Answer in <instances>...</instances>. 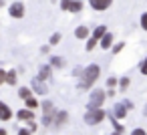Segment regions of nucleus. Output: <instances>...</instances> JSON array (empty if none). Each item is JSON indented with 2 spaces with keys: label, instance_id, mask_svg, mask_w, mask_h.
I'll return each instance as SVG.
<instances>
[{
  "label": "nucleus",
  "instance_id": "1",
  "mask_svg": "<svg viewBox=\"0 0 147 135\" xmlns=\"http://www.w3.org/2000/svg\"><path fill=\"white\" fill-rule=\"evenodd\" d=\"M99 75H101V67H99V65H95V63H93V65L85 67V69H83V75H81L79 89H91V87L97 83Z\"/></svg>",
  "mask_w": 147,
  "mask_h": 135
},
{
  "label": "nucleus",
  "instance_id": "2",
  "mask_svg": "<svg viewBox=\"0 0 147 135\" xmlns=\"http://www.w3.org/2000/svg\"><path fill=\"white\" fill-rule=\"evenodd\" d=\"M105 34H107V26H105V24H99V26L93 30V34L87 38V47H85V51H87V53H91V51L101 43V38H103Z\"/></svg>",
  "mask_w": 147,
  "mask_h": 135
},
{
  "label": "nucleus",
  "instance_id": "3",
  "mask_svg": "<svg viewBox=\"0 0 147 135\" xmlns=\"http://www.w3.org/2000/svg\"><path fill=\"white\" fill-rule=\"evenodd\" d=\"M105 99H107V93H105L103 89H95V91H91L89 101H87V109H103Z\"/></svg>",
  "mask_w": 147,
  "mask_h": 135
},
{
  "label": "nucleus",
  "instance_id": "4",
  "mask_svg": "<svg viewBox=\"0 0 147 135\" xmlns=\"http://www.w3.org/2000/svg\"><path fill=\"white\" fill-rule=\"evenodd\" d=\"M105 117H107V113H105L103 109H87V113H85L83 121H85L89 127H93V125H99Z\"/></svg>",
  "mask_w": 147,
  "mask_h": 135
},
{
  "label": "nucleus",
  "instance_id": "5",
  "mask_svg": "<svg viewBox=\"0 0 147 135\" xmlns=\"http://www.w3.org/2000/svg\"><path fill=\"white\" fill-rule=\"evenodd\" d=\"M61 8L67 12H81L83 10V2L81 0H61Z\"/></svg>",
  "mask_w": 147,
  "mask_h": 135
},
{
  "label": "nucleus",
  "instance_id": "6",
  "mask_svg": "<svg viewBox=\"0 0 147 135\" xmlns=\"http://www.w3.org/2000/svg\"><path fill=\"white\" fill-rule=\"evenodd\" d=\"M127 113H129V107H127L125 101H121V103H117V105L113 107V113H111V115H113L115 119H125Z\"/></svg>",
  "mask_w": 147,
  "mask_h": 135
},
{
  "label": "nucleus",
  "instance_id": "7",
  "mask_svg": "<svg viewBox=\"0 0 147 135\" xmlns=\"http://www.w3.org/2000/svg\"><path fill=\"white\" fill-rule=\"evenodd\" d=\"M8 14H10L12 18H22V16H24V4H22V2H12V4L8 6Z\"/></svg>",
  "mask_w": 147,
  "mask_h": 135
},
{
  "label": "nucleus",
  "instance_id": "8",
  "mask_svg": "<svg viewBox=\"0 0 147 135\" xmlns=\"http://www.w3.org/2000/svg\"><path fill=\"white\" fill-rule=\"evenodd\" d=\"M30 89H32L36 95H47V93H49V89H47L45 81H40L38 77H34V79H32V83H30Z\"/></svg>",
  "mask_w": 147,
  "mask_h": 135
},
{
  "label": "nucleus",
  "instance_id": "9",
  "mask_svg": "<svg viewBox=\"0 0 147 135\" xmlns=\"http://www.w3.org/2000/svg\"><path fill=\"white\" fill-rule=\"evenodd\" d=\"M89 4H91V8L93 10H107L111 4H113V0H89Z\"/></svg>",
  "mask_w": 147,
  "mask_h": 135
},
{
  "label": "nucleus",
  "instance_id": "10",
  "mask_svg": "<svg viewBox=\"0 0 147 135\" xmlns=\"http://www.w3.org/2000/svg\"><path fill=\"white\" fill-rule=\"evenodd\" d=\"M10 119H12V109L4 101H0V121H10Z\"/></svg>",
  "mask_w": 147,
  "mask_h": 135
},
{
  "label": "nucleus",
  "instance_id": "11",
  "mask_svg": "<svg viewBox=\"0 0 147 135\" xmlns=\"http://www.w3.org/2000/svg\"><path fill=\"white\" fill-rule=\"evenodd\" d=\"M16 119H20V121H26V123H30V121H34V111H30V109H20L18 113H16Z\"/></svg>",
  "mask_w": 147,
  "mask_h": 135
},
{
  "label": "nucleus",
  "instance_id": "12",
  "mask_svg": "<svg viewBox=\"0 0 147 135\" xmlns=\"http://www.w3.org/2000/svg\"><path fill=\"white\" fill-rule=\"evenodd\" d=\"M67 121H69V113L67 111H57L55 113V125L57 127H63Z\"/></svg>",
  "mask_w": 147,
  "mask_h": 135
},
{
  "label": "nucleus",
  "instance_id": "13",
  "mask_svg": "<svg viewBox=\"0 0 147 135\" xmlns=\"http://www.w3.org/2000/svg\"><path fill=\"white\" fill-rule=\"evenodd\" d=\"M99 45H101V49H103V51L113 49V47H115V45H113V34H111V32H107V34L101 38V43H99Z\"/></svg>",
  "mask_w": 147,
  "mask_h": 135
},
{
  "label": "nucleus",
  "instance_id": "14",
  "mask_svg": "<svg viewBox=\"0 0 147 135\" xmlns=\"http://www.w3.org/2000/svg\"><path fill=\"white\" fill-rule=\"evenodd\" d=\"M51 75H53V67H51V65H42V67L38 69V79H40V81L51 79Z\"/></svg>",
  "mask_w": 147,
  "mask_h": 135
},
{
  "label": "nucleus",
  "instance_id": "15",
  "mask_svg": "<svg viewBox=\"0 0 147 135\" xmlns=\"http://www.w3.org/2000/svg\"><path fill=\"white\" fill-rule=\"evenodd\" d=\"M32 95H34V91H32L30 87H20V89H18V97H20L22 101H26V99L32 97Z\"/></svg>",
  "mask_w": 147,
  "mask_h": 135
},
{
  "label": "nucleus",
  "instance_id": "16",
  "mask_svg": "<svg viewBox=\"0 0 147 135\" xmlns=\"http://www.w3.org/2000/svg\"><path fill=\"white\" fill-rule=\"evenodd\" d=\"M16 83H18V73L12 69L6 73V85H16Z\"/></svg>",
  "mask_w": 147,
  "mask_h": 135
},
{
  "label": "nucleus",
  "instance_id": "17",
  "mask_svg": "<svg viewBox=\"0 0 147 135\" xmlns=\"http://www.w3.org/2000/svg\"><path fill=\"white\" fill-rule=\"evenodd\" d=\"M75 36H77V38H89L91 34H89V28H87V26H77Z\"/></svg>",
  "mask_w": 147,
  "mask_h": 135
},
{
  "label": "nucleus",
  "instance_id": "18",
  "mask_svg": "<svg viewBox=\"0 0 147 135\" xmlns=\"http://www.w3.org/2000/svg\"><path fill=\"white\" fill-rule=\"evenodd\" d=\"M51 67L63 69V67H65V59H63V57H51Z\"/></svg>",
  "mask_w": 147,
  "mask_h": 135
},
{
  "label": "nucleus",
  "instance_id": "19",
  "mask_svg": "<svg viewBox=\"0 0 147 135\" xmlns=\"http://www.w3.org/2000/svg\"><path fill=\"white\" fill-rule=\"evenodd\" d=\"M24 107H26V109H30V111H34V109L38 107V101H36V97H34V95H32V97H28V99L24 101Z\"/></svg>",
  "mask_w": 147,
  "mask_h": 135
},
{
  "label": "nucleus",
  "instance_id": "20",
  "mask_svg": "<svg viewBox=\"0 0 147 135\" xmlns=\"http://www.w3.org/2000/svg\"><path fill=\"white\" fill-rule=\"evenodd\" d=\"M129 85H131V79H129V77H121V79H119V89H121V93H125V91L129 89Z\"/></svg>",
  "mask_w": 147,
  "mask_h": 135
},
{
  "label": "nucleus",
  "instance_id": "21",
  "mask_svg": "<svg viewBox=\"0 0 147 135\" xmlns=\"http://www.w3.org/2000/svg\"><path fill=\"white\" fill-rule=\"evenodd\" d=\"M109 121L113 123V127H115V133H123V131H125V127H123V125L119 123V119H115L113 115H109Z\"/></svg>",
  "mask_w": 147,
  "mask_h": 135
},
{
  "label": "nucleus",
  "instance_id": "22",
  "mask_svg": "<svg viewBox=\"0 0 147 135\" xmlns=\"http://www.w3.org/2000/svg\"><path fill=\"white\" fill-rule=\"evenodd\" d=\"M61 38H63V36H61V32H55V34H51V41H49V43H51V47L59 45V43H61Z\"/></svg>",
  "mask_w": 147,
  "mask_h": 135
},
{
  "label": "nucleus",
  "instance_id": "23",
  "mask_svg": "<svg viewBox=\"0 0 147 135\" xmlns=\"http://www.w3.org/2000/svg\"><path fill=\"white\" fill-rule=\"evenodd\" d=\"M115 85H119V79L117 77H109L107 79V89H115Z\"/></svg>",
  "mask_w": 147,
  "mask_h": 135
},
{
  "label": "nucleus",
  "instance_id": "24",
  "mask_svg": "<svg viewBox=\"0 0 147 135\" xmlns=\"http://www.w3.org/2000/svg\"><path fill=\"white\" fill-rule=\"evenodd\" d=\"M123 49H125V43H117V45H115V47L111 49V53H113V55H119V53H121Z\"/></svg>",
  "mask_w": 147,
  "mask_h": 135
},
{
  "label": "nucleus",
  "instance_id": "25",
  "mask_svg": "<svg viewBox=\"0 0 147 135\" xmlns=\"http://www.w3.org/2000/svg\"><path fill=\"white\" fill-rule=\"evenodd\" d=\"M139 71H141V75H145V77H147V57L141 61V65H139Z\"/></svg>",
  "mask_w": 147,
  "mask_h": 135
},
{
  "label": "nucleus",
  "instance_id": "26",
  "mask_svg": "<svg viewBox=\"0 0 147 135\" xmlns=\"http://www.w3.org/2000/svg\"><path fill=\"white\" fill-rule=\"evenodd\" d=\"M6 73H8V71L0 69V85H6Z\"/></svg>",
  "mask_w": 147,
  "mask_h": 135
},
{
  "label": "nucleus",
  "instance_id": "27",
  "mask_svg": "<svg viewBox=\"0 0 147 135\" xmlns=\"http://www.w3.org/2000/svg\"><path fill=\"white\" fill-rule=\"evenodd\" d=\"M141 28H143V30H147V12H143V14H141Z\"/></svg>",
  "mask_w": 147,
  "mask_h": 135
},
{
  "label": "nucleus",
  "instance_id": "28",
  "mask_svg": "<svg viewBox=\"0 0 147 135\" xmlns=\"http://www.w3.org/2000/svg\"><path fill=\"white\" fill-rule=\"evenodd\" d=\"M131 135H147V131H145V129H141V127H137V129H133V131H131Z\"/></svg>",
  "mask_w": 147,
  "mask_h": 135
},
{
  "label": "nucleus",
  "instance_id": "29",
  "mask_svg": "<svg viewBox=\"0 0 147 135\" xmlns=\"http://www.w3.org/2000/svg\"><path fill=\"white\" fill-rule=\"evenodd\" d=\"M18 135H32V131L28 127H22V129H18Z\"/></svg>",
  "mask_w": 147,
  "mask_h": 135
},
{
  "label": "nucleus",
  "instance_id": "30",
  "mask_svg": "<svg viewBox=\"0 0 147 135\" xmlns=\"http://www.w3.org/2000/svg\"><path fill=\"white\" fill-rule=\"evenodd\" d=\"M28 129L34 133V131H36V123H34V121H30V123H28Z\"/></svg>",
  "mask_w": 147,
  "mask_h": 135
},
{
  "label": "nucleus",
  "instance_id": "31",
  "mask_svg": "<svg viewBox=\"0 0 147 135\" xmlns=\"http://www.w3.org/2000/svg\"><path fill=\"white\" fill-rule=\"evenodd\" d=\"M0 135H6V129H2V127H0Z\"/></svg>",
  "mask_w": 147,
  "mask_h": 135
},
{
  "label": "nucleus",
  "instance_id": "32",
  "mask_svg": "<svg viewBox=\"0 0 147 135\" xmlns=\"http://www.w3.org/2000/svg\"><path fill=\"white\" fill-rule=\"evenodd\" d=\"M143 113H145V115H147V105H145V111H143Z\"/></svg>",
  "mask_w": 147,
  "mask_h": 135
},
{
  "label": "nucleus",
  "instance_id": "33",
  "mask_svg": "<svg viewBox=\"0 0 147 135\" xmlns=\"http://www.w3.org/2000/svg\"><path fill=\"white\" fill-rule=\"evenodd\" d=\"M111 135H123V133H111Z\"/></svg>",
  "mask_w": 147,
  "mask_h": 135
}]
</instances>
